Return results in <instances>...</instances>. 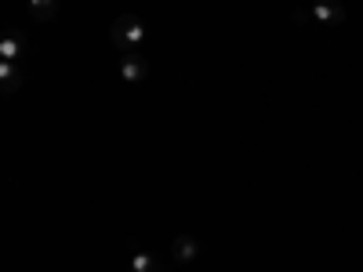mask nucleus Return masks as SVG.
<instances>
[{
	"label": "nucleus",
	"instance_id": "obj_5",
	"mask_svg": "<svg viewBox=\"0 0 363 272\" xmlns=\"http://www.w3.org/2000/svg\"><path fill=\"white\" fill-rule=\"evenodd\" d=\"M22 51H26V40H22V33H8L4 40H0V62H18V58H22Z\"/></svg>",
	"mask_w": 363,
	"mask_h": 272
},
{
	"label": "nucleus",
	"instance_id": "obj_1",
	"mask_svg": "<svg viewBox=\"0 0 363 272\" xmlns=\"http://www.w3.org/2000/svg\"><path fill=\"white\" fill-rule=\"evenodd\" d=\"M113 44L120 51H138L145 44V22L138 15H120L113 22Z\"/></svg>",
	"mask_w": 363,
	"mask_h": 272
},
{
	"label": "nucleus",
	"instance_id": "obj_8",
	"mask_svg": "<svg viewBox=\"0 0 363 272\" xmlns=\"http://www.w3.org/2000/svg\"><path fill=\"white\" fill-rule=\"evenodd\" d=\"M29 11H33V18L48 22L58 15V0H29Z\"/></svg>",
	"mask_w": 363,
	"mask_h": 272
},
{
	"label": "nucleus",
	"instance_id": "obj_6",
	"mask_svg": "<svg viewBox=\"0 0 363 272\" xmlns=\"http://www.w3.org/2000/svg\"><path fill=\"white\" fill-rule=\"evenodd\" d=\"M22 84V69L18 62H0V87H4V95H15Z\"/></svg>",
	"mask_w": 363,
	"mask_h": 272
},
{
	"label": "nucleus",
	"instance_id": "obj_7",
	"mask_svg": "<svg viewBox=\"0 0 363 272\" xmlns=\"http://www.w3.org/2000/svg\"><path fill=\"white\" fill-rule=\"evenodd\" d=\"M131 272H164V268H160V261L153 254H145L142 247L131 244Z\"/></svg>",
	"mask_w": 363,
	"mask_h": 272
},
{
	"label": "nucleus",
	"instance_id": "obj_3",
	"mask_svg": "<svg viewBox=\"0 0 363 272\" xmlns=\"http://www.w3.org/2000/svg\"><path fill=\"white\" fill-rule=\"evenodd\" d=\"M120 76L128 84H142L149 76V62L142 58V51H120Z\"/></svg>",
	"mask_w": 363,
	"mask_h": 272
},
{
	"label": "nucleus",
	"instance_id": "obj_4",
	"mask_svg": "<svg viewBox=\"0 0 363 272\" xmlns=\"http://www.w3.org/2000/svg\"><path fill=\"white\" fill-rule=\"evenodd\" d=\"M200 254V239L196 236H174V244H171V261L174 265H193Z\"/></svg>",
	"mask_w": 363,
	"mask_h": 272
},
{
	"label": "nucleus",
	"instance_id": "obj_2",
	"mask_svg": "<svg viewBox=\"0 0 363 272\" xmlns=\"http://www.w3.org/2000/svg\"><path fill=\"white\" fill-rule=\"evenodd\" d=\"M298 26H309V22H323V26H338L345 22V8L338 0H313V8H298L294 11Z\"/></svg>",
	"mask_w": 363,
	"mask_h": 272
}]
</instances>
